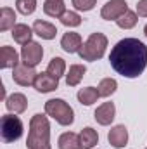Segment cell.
Returning <instances> with one entry per match:
<instances>
[{
  "label": "cell",
  "instance_id": "cell-1",
  "mask_svg": "<svg viewBox=\"0 0 147 149\" xmlns=\"http://www.w3.org/2000/svg\"><path fill=\"white\" fill-rule=\"evenodd\" d=\"M112 70L125 78H137L147 66V47L139 38L119 40L109 54Z\"/></svg>",
  "mask_w": 147,
  "mask_h": 149
},
{
  "label": "cell",
  "instance_id": "cell-2",
  "mask_svg": "<svg viewBox=\"0 0 147 149\" xmlns=\"http://www.w3.org/2000/svg\"><path fill=\"white\" fill-rule=\"evenodd\" d=\"M28 149H50V123L47 116L33 114L30 120V132L26 139Z\"/></svg>",
  "mask_w": 147,
  "mask_h": 149
},
{
  "label": "cell",
  "instance_id": "cell-3",
  "mask_svg": "<svg viewBox=\"0 0 147 149\" xmlns=\"http://www.w3.org/2000/svg\"><path fill=\"white\" fill-rule=\"evenodd\" d=\"M106 49H107V37L104 33H92L83 42L78 54L83 61L94 63V61H99L106 54Z\"/></svg>",
  "mask_w": 147,
  "mask_h": 149
},
{
  "label": "cell",
  "instance_id": "cell-4",
  "mask_svg": "<svg viewBox=\"0 0 147 149\" xmlns=\"http://www.w3.org/2000/svg\"><path fill=\"white\" fill-rule=\"evenodd\" d=\"M45 113L49 116H52L62 127H68L74 121L73 108L64 99H50V101H47L45 102Z\"/></svg>",
  "mask_w": 147,
  "mask_h": 149
},
{
  "label": "cell",
  "instance_id": "cell-5",
  "mask_svg": "<svg viewBox=\"0 0 147 149\" xmlns=\"http://www.w3.org/2000/svg\"><path fill=\"white\" fill-rule=\"evenodd\" d=\"M0 134L3 142H16L23 135V121L19 116L3 114L0 120Z\"/></svg>",
  "mask_w": 147,
  "mask_h": 149
},
{
  "label": "cell",
  "instance_id": "cell-6",
  "mask_svg": "<svg viewBox=\"0 0 147 149\" xmlns=\"http://www.w3.org/2000/svg\"><path fill=\"white\" fill-rule=\"evenodd\" d=\"M42 57H43V49H42L40 43L30 42V43L23 45V49H21V59H23V63L26 66L35 68L37 64L42 63Z\"/></svg>",
  "mask_w": 147,
  "mask_h": 149
},
{
  "label": "cell",
  "instance_id": "cell-7",
  "mask_svg": "<svg viewBox=\"0 0 147 149\" xmlns=\"http://www.w3.org/2000/svg\"><path fill=\"white\" fill-rule=\"evenodd\" d=\"M37 71H35V68H31V66H26L24 63H21V64H17L16 68H12V80L17 83V85H21V87H30V85H33L35 83V80H37Z\"/></svg>",
  "mask_w": 147,
  "mask_h": 149
},
{
  "label": "cell",
  "instance_id": "cell-8",
  "mask_svg": "<svg viewBox=\"0 0 147 149\" xmlns=\"http://www.w3.org/2000/svg\"><path fill=\"white\" fill-rule=\"evenodd\" d=\"M128 10V3L125 0H109L106 2V5L101 10L102 19L106 21H116L118 17H121L125 12Z\"/></svg>",
  "mask_w": 147,
  "mask_h": 149
},
{
  "label": "cell",
  "instance_id": "cell-9",
  "mask_svg": "<svg viewBox=\"0 0 147 149\" xmlns=\"http://www.w3.org/2000/svg\"><path fill=\"white\" fill-rule=\"evenodd\" d=\"M33 87L37 88L38 92H42V94L52 92V90H55V88L59 87V78L52 76L49 71H45V73L42 71V73L37 74V80H35Z\"/></svg>",
  "mask_w": 147,
  "mask_h": 149
},
{
  "label": "cell",
  "instance_id": "cell-10",
  "mask_svg": "<svg viewBox=\"0 0 147 149\" xmlns=\"http://www.w3.org/2000/svg\"><path fill=\"white\" fill-rule=\"evenodd\" d=\"M107 141L112 148L119 149V148H125L126 142H128V130L125 125H116L112 127L107 134Z\"/></svg>",
  "mask_w": 147,
  "mask_h": 149
},
{
  "label": "cell",
  "instance_id": "cell-11",
  "mask_svg": "<svg viewBox=\"0 0 147 149\" xmlns=\"http://www.w3.org/2000/svg\"><path fill=\"white\" fill-rule=\"evenodd\" d=\"M5 108H7L10 113H14V114L24 113L26 108H28V99H26L24 94L14 92V94H10V95L5 99Z\"/></svg>",
  "mask_w": 147,
  "mask_h": 149
},
{
  "label": "cell",
  "instance_id": "cell-12",
  "mask_svg": "<svg viewBox=\"0 0 147 149\" xmlns=\"http://www.w3.org/2000/svg\"><path fill=\"white\" fill-rule=\"evenodd\" d=\"M114 114H116V108H114V104L112 102H104V104H101L95 113H94V118H95V121L99 123V125H111L112 123V120H114Z\"/></svg>",
  "mask_w": 147,
  "mask_h": 149
},
{
  "label": "cell",
  "instance_id": "cell-13",
  "mask_svg": "<svg viewBox=\"0 0 147 149\" xmlns=\"http://www.w3.org/2000/svg\"><path fill=\"white\" fill-rule=\"evenodd\" d=\"M83 45V40L80 37V33H74V31H68L64 37L61 38V47L68 52V54H74V52H80Z\"/></svg>",
  "mask_w": 147,
  "mask_h": 149
},
{
  "label": "cell",
  "instance_id": "cell-14",
  "mask_svg": "<svg viewBox=\"0 0 147 149\" xmlns=\"http://www.w3.org/2000/svg\"><path fill=\"white\" fill-rule=\"evenodd\" d=\"M19 64V56L16 52V49L3 45L0 47V68H16Z\"/></svg>",
  "mask_w": 147,
  "mask_h": 149
},
{
  "label": "cell",
  "instance_id": "cell-15",
  "mask_svg": "<svg viewBox=\"0 0 147 149\" xmlns=\"http://www.w3.org/2000/svg\"><path fill=\"white\" fill-rule=\"evenodd\" d=\"M33 31H35L40 38H43V40H52V38H55V35H57V28H55L52 23L42 21V19H37V21H35Z\"/></svg>",
  "mask_w": 147,
  "mask_h": 149
},
{
  "label": "cell",
  "instance_id": "cell-16",
  "mask_svg": "<svg viewBox=\"0 0 147 149\" xmlns=\"http://www.w3.org/2000/svg\"><path fill=\"white\" fill-rule=\"evenodd\" d=\"M33 33H35L33 28H30L28 24H23V23H19V24H16V26L12 28V38H14V42L21 43V45L30 43Z\"/></svg>",
  "mask_w": 147,
  "mask_h": 149
},
{
  "label": "cell",
  "instance_id": "cell-17",
  "mask_svg": "<svg viewBox=\"0 0 147 149\" xmlns=\"http://www.w3.org/2000/svg\"><path fill=\"white\" fill-rule=\"evenodd\" d=\"M78 137H80V148L81 149H92L97 142H99V134H97V130H94L92 127H85V128L78 134Z\"/></svg>",
  "mask_w": 147,
  "mask_h": 149
},
{
  "label": "cell",
  "instance_id": "cell-18",
  "mask_svg": "<svg viewBox=\"0 0 147 149\" xmlns=\"http://www.w3.org/2000/svg\"><path fill=\"white\" fill-rule=\"evenodd\" d=\"M85 73H87V68H85L83 64H71V66H69V71L66 74V83H68V87H76V85L83 80Z\"/></svg>",
  "mask_w": 147,
  "mask_h": 149
},
{
  "label": "cell",
  "instance_id": "cell-19",
  "mask_svg": "<svg viewBox=\"0 0 147 149\" xmlns=\"http://www.w3.org/2000/svg\"><path fill=\"white\" fill-rule=\"evenodd\" d=\"M43 12L50 17H61L66 12L64 0H45L43 3Z\"/></svg>",
  "mask_w": 147,
  "mask_h": 149
},
{
  "label": "cell",
  "instance_id": "cell-20",
  "mask_svg": "<svg viewBox=\"0 0 147 149\" xmlns=\"http://www.w3.org/2000/svg\"><path fill=\"white\" fill-rule=\"evenodd\" d=\"M16 26V12L10 7H2L0 10V31L12 30Z\"/></svg>",
  "mask_w": 147,
  "mask_h": 149
},
{
  "label": "cell",
  "instance_id": "cell-21",
  "mask_svg": "<svg viewBox=\"0 0 147 149\" xmlns=\"http://www.w3.org/2000/svg\"><path fill=\"white\" fill-rule=\"evenodd\" d=\"M76 97L83 106H92L94 102H97V99L101 95H99V90L95 87H85V88H80Z\"/></svg>",
  "mask_w": 147,
  "mask_h": 149
},
{
  "label": "cell",
  "instance_id": "cell-22",
  "mask_svg": "<svg viewBox=\"0 0 147 149\" xmlns=\"http://www.w3.org/2000/svg\"><path fill=\"white\" fill-rule=\"evenodd\" d=\"M59 149H81L80 148V137L74 132H64L59 137Z\"/></svg>",
  "mask_w": 147,
  "mask_h": 149
},
{
  "label": "cell",
  "instance_id": "cell-23",
  "mask_svg": "<svg viewBox=\"0 0 147 149\" xmlns=\"http://www.w3.org/2000/svg\"><path fill=\"white\" fill-rule=\"evenodd\" d=\"M137 23H139V17H137V12H133V10H126L121 17L116 19V24H118L121 30H130V28H133Z\"/></svg>",
  "mask_w": 147,
  "mask_h": 149
},
{
  "label": "cell",
  "instance_id": "cell-24",
  "mask_svg": "<svg viewBox=\"0 0 147 149\" xmlns=\"http://www.w3.org/2000/svg\"><path fill=\"white\" fill-rule=\"evenodd\" d=\"M116 88H118V81L114 78H104V80H101V83L97 87L101 97H109V95H112L116 92Z\"/></svg>",
  "mask_w": 147,
  "mask_h": 149
},
{
  "label": "cell",
  "instance_id": "cell-25",
  "mask_svg": "<svg viewBox=\"0 0 147 149\" xmlns=\"http://www.w3.org/2000/svg\"><path fill=\"white\" fill-rule=\"evenodd\" d=\"M47 71L52 74V76H55V78H61L64 74V71H66L64 59L62 57H52L50 63H49V66H47Z\"/></svg>",
  "mask_w": 147,
  "mask_h": 149
},
{
  "label": "cell",
  "instance_id": "cell-26",
  "mask_svg": "<svg viewBox=\"0 0 147 149\" xmlns=\"http://www.w3.org/2000/svg\"><path fill=\"white\" fill-rule=\"evenodd\" d=\"M59 19H61V23L64 26H69V28H74V26L81 24V16L78 12H73V10H66Z\"/></svg>",
  "mask_w": 147,
  "mask_h": 149
},
{
  "label": "cell",
  "instance_id": "cell-27",
  "mask_svg": "<svg viewBox=\"0 0 147 149\" xmlns=\"http://www.w3.org/2000/svg\"><path fill=\"white\" fill-rule=\"evenodd\" d=\"M16 7H17V10L21 14L30 16L37 9V0H16Z\"/></svg>",
  "mask_w": 147,
  "mask_h": 149
},
{
  "label": "cell",
  "instance_id": "cell-28",
  "mask_svg": "<svg viewBox=\"0 0 147 149\" xmlns=\"http://www.w3.org/2000/svg\"><path fill=\"white\" fill-rule=\"evenodd\" d=\"M71 2H73V5L78 10H83V12L92 10L95 7V3H97V0H71Z\"/></svg>",
  "mask_w": 147,
  "mask_h": 149
},
{
  "label": "cell",
  "instance_id": "cell-29",
  "mask_svg": "<svg viewBox=\"0 0 147 149\" xmlns=\"http://www.w3.org/2000/svg\"><path fill=\"white\" fill-rule=\"evenodd\" d=\"M137 14L140 17H147V0H139V3H137Z\"/></svg>",
  "mask_w": 147,
  "mask_h": 149
},
{
  "label": "cell",
  "instance_id": "cell-30",
  "mask_svg": "<svg viewBox=\"0 0 147 149\" xmlns=\"http://www.w3.org/2000/svg\"><path fill=\"white\" fill-rule=\"evenodd\" d=\"M144 35L147 37V24H146V28H144Z\"/></svg>",
  "mask_w": 147,
  "mask_h": 149
}]
</instances>
